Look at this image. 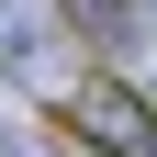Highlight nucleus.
<instances>
[{
    "mask_svg": "<svg viewBox=\"0 0 157 157\" xmlns=\"http://www.w3.org/2000/svg\"><path fill=\"white\" fill-rule=\"evenodd\" d=\"M45 124L67 135V146H90V157H157V101L135 78H112V67H90L78 90H56Z\"/></svg>",
    "mask_w": 157,
    "mask_h": 157,
    "instance_id": "1",
    "label": "nucleus"
}]
</instances>
